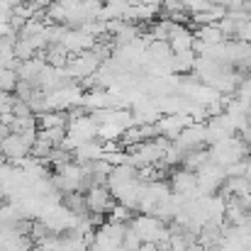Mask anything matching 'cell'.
Wrapping results in <instances>:
<instances>
[{
  "label": "cell",
  "mask_w": 251,
  "mask_h": 251,
  "mask_svg": "<svg viewBox=\"0 0 251 251\" xmlns=\"http://www.w3.org/2000/svg\"><path fill=\"white\" fill-rule=\"evenodd\" d=\"M100 59L93 54V51H83V54H76V56H69V61H66V66H64V71H66V76L74 81V83H85V81H90L95 74H98V69H100Z\"/></svg>",
  "instance_id": "cell-1"
},
{
  "label": "cell",
  "mask_w": 251,
  "mask_h": 251,
  "mask_svg": "<svg viewBox=\"0 0 251 251\" xmlns=\"http://www.w3.org/2000/svg\"><path fill=\"white\" fill-rule=\"evenodd\" d=\"M29 151H32V147H29L20 134H15V132H10V134L0 142V156H2L5 161H10V164H20L22 159L29 156Z\"/></svg>",
  "instance_id": "cell-4"
},
{
  "label": "cell",
  "mask_w": 251,
  "mask_h": 251,
  "mask_svg": "<svg viewBox=\"0 0 251 251\" xmlns=\"http://www.w3.org/2000/svg\"><path fill=\"white\" fill-rule=\"evenodd\" d=\"M59 44L66 49L69 56H76V54H83V51H90L95 47V39L88 37L85 32H81L78 27H64V34L59 39Z\"/></svg>",
  "instance_id": "cell-3"
},
{
  "label": "cell",
  "mask_w": 251,
  "mask_h": 251,
  "mask_svg": "<svg viewBox=\"0 0 251 251\" xmlns=\"http://www.w3.org/2000/svg\"><path fill=\"white\" fill-rule=\"evenodd\" d=\"M168 47L173 54H180V51H193V44H195V32L185 25H178L173 22L171 32H168Z\"/></svg>",
  "instance_id": "cell-5"
},
{
  "label": "cell",
  "mask_w": 251,
  "mask_h": 251,
  "mask_svg": "<svg viewBox=\"0 0 251 251\" xmlns=\"http://www.w3.org/2000/svg\"><path fill=\"white\" fill-rule=\"evenodd\" d=\"M44 66H47V61H44L42 56H34V59H29V61H22V64L17 66V78L37 85V78L42 76Z\"/></svg>",
  "instance_id": "cell-6"
},
{
  "label": "cell",
  "mask_w": 251,
  "mask_h": 251,
  "mask_svg": "<svg viewBox=\"0 0 251 251\" xmlns=\"http://www.w3.org/2000/svg\"><path fill=\"white\" fill-rule=\"evenodd\" d=\"M234 93H237V100H242L244 105L251 107V74L242 76V81H239V85H237Z\"/></svg>",
  "instance_id": "cell-8"
},
{
  "label": "cell",
  "mask_w": 251,
  "mask_h": 251,
  "mask_svg": "<svg viewBox=\"0 0 251 251\" xmlns=\"http://www.w3.org/2000/svg\"><path fill=\"white\" fill-rule=\"evenodd\" d=\"M85 205H88V215H95V217H105L112 212V207L117 205L112 193L107 190V185H93L88 193H85Z\"/></svg>",
  "instance_id": "cell-2"
},
{
  "label": "cell",
  "mask_w": 251,
  "mask_h": 251,
  "mask_svg": "<svg viewBox=\"0 0 251 251\" xmlns=\"http://www.w3.org/2000/svg\"><path fill=\"white\" fill-rule=\"evenodd\" d=\"M154 2H164V0H154Z\"/></svg>",
  "instance_id": "cell-9"
},
{
  "label": "cell",
  "mask_w": 251,
  "mask_h": 251,
  "mask_svg": "<svg viewBox=\"0 0 251 251\" xmlns=\"http://www.w3.org/2000/svg\"><path fill=\"white\" fill-rule=\"evenodd\" d=\"M17 81H20V78H17V71L0 66V90H5V93H15Z\"/></svg>",
  "instance_id": "cell-7"
}]
</instances>
